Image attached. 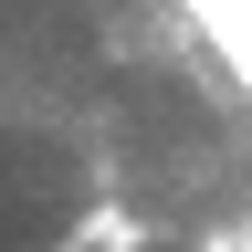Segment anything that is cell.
<instances>
[{
    "label": "cell",
    "mask_w": 252,
    "mask_h": 252,
    "mask_svg": "<svg viewBox=\"0 0 252 252\" xmlns=\"http://www.w3.org/2000/svg\"><path fill=\"white\" fill-rule=\"evenodd\" d=\"M189 21H200V42L242 74V94H252V0H179Z\"/></svg>",
    "instance_id": "obj_1"
},
{
    "label": "cell",
    "mask_w": 252,
    "mask_h": 252,
    "mask_svg": "<svg viewBox=\"0 0 252 252\" xmlns=\"http://www.w3.org/2000/svg\"><path fill=\"white\" fill-rule=\"evenodd\" d=\"M53 252H147V220H137V210H84Z\"/></svg>",
    "instance_id": "obj_2"
},
{
    "label": "cell",
    "mask_w": 252,
    "mask_h": 252,
    "mask_svg": "<svg viewBox=\"0 0 252 252\" xmlns=\"http://www.w3.org/2000/svg\"><path fill=\"white\" fill-rule=\"evenodd\" d=\"M189 252H252V210H231V220H200V231H189Z\"/></svg>",
    "instance_id": "obj_3"
}]
</instances>
